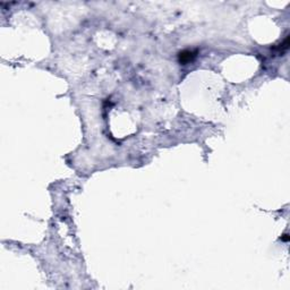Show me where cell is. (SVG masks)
<instances>
[{"mask_svg":"<svg viewBox=\"0 0 290 290\" xmlns=\"http://www.w3.org/2000/svg\"><path fill=\"white\" fill-rule=\"evenodd\" d=\"M196 54H197V51H193V50H184V51L179 52V54H178V60H179L180 64L186 65L195 59Z\"/></svg>","mask_w":290,"mask_h":290,"instance_id":"obj_1","label":"cell"},{"mask_svg":"<svg viewBox=\"0 0 290 290\" xmlns=\"http://www.w3.org/2000/svg\"><path fill=\"white\" fill-rule=\"evenodd\" d=\"M281 240H283V241H288V240H289V236H288L287 234H285L283 236L281 237Z\"/></svg>","mask_w":290,"mask_h":290,"instance_id":"obj_2","label":"cell"}]
</instances>
